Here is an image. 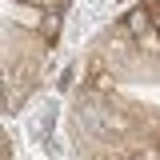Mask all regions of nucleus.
I'll list each match as a JSON object with an SVG mask.
<instances>
[{"label": "nucleus", "mask_w": 160, "mask_h": 160, "mask_svg": "<svg viewBox=\"0 0 160 160\" xmlns=\"http://www.w3.org/2000/svg\"><path fill=\"white\" fill-rule=\"evenodd\" d=\"M156 32H160V28H156Z\"/></svg>", "instance_id": "f03ea898"}, {"label": "nucleus", "mask_w": 160, "mask_h": 160, "mask_svg": "<svg viewBox=\"0 0 160 160\" xmlns=\"http://www.w3.org/2000/svg\"><path fill=\"white\" fill-rule=\"evenodd\" d=\"M20 4H32V8H44V12H60L64 0H20Z\"/></svg>", "instance_id": "f257e3e1"}]
</instances>
